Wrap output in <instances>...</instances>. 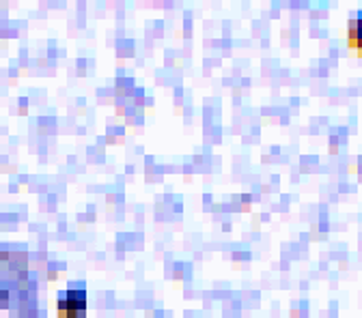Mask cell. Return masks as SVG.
I'll use <instances>...</instances> for the list:
<instances>
[{
	"label": "cell",
	"mask_w": 362,
	"mask_h": 318,
	"mask_svg": "<svg viewBox=\"0 0 362 318\" xmlns=\"http://www.w3.org/2000/svg\"><path fill=\"white\" fill-rule=\"evenodd\" d=\"M57 312L61 318H84L86 314V293L84 288H69L57 301Z\"/></svg>",
	"instance_id": "6da1fadb"
},
{
	"label": "cell",
	"mask_w": 362,
	"mask_h": 318,
	"mask_svg": "<svg viewBox=\"0 0 362 318\" xmlns=\"http://www.w3.org/2000/svg\"><path fill=\"white\" fill-rule=\"evenodd\" d=\"M347 41H349V48L362 52V11L358 13L356 20H351L349 32H347Z\"/></svg>",
	"instance_id": "7a4b0ae2"
}]
</instances>
